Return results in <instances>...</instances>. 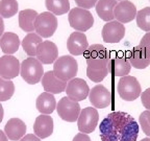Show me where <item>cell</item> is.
<instances>
[{
	"mask_svg": "<svg viewBox=\"0 0 150 141\" xmlns=\"http://www.w3.org/2000/svg\"><path fill=\"white\" fill-rule=\"evenodd\" d=\"M101 141H137L139 125L125 112H112L99 125Z\"/></svg>",
	"mask_w": 150,
	"mask_h": 141,
	"instance_id": "6da1fadb",
	"label": "cell"
},
{
	"mask_svg": "<svg viewBox=\"0 0 150 141\" xmlns=\"http://www.w3.org/2000/svg\"><path fill=\"white\" fill-rule=\"evenodd\" d=\"M87 62V75L94 83H101L108 76V64L110 61L106 48L103 45L93 44L84 52Z\"/></svg>",
	"mask_w": 150,
	"mask_h": 141,
	"instance_id": "7a4b0ae2",
	"label": "cell"
},
{
	"mask_svg": "<svg viewBox=\"0 0 150 141\" xmlns=\"http://www.w3.org/2000/svg\"><path fill=\"white\" fill-rule=\"evenodd\" d=\"M77 61L71 56H63L56 59L53 64V72L56 78L68 83L77 74Z\"/></svg>",
	"mask_w": 150,
	"mask_h": 141,
	"instance_id": "3957f363",
	"label": "cell"
},
{
	"mask_svg": "<svg viewBox=\"0 0 150 141\" xmlns=\"http://www.w3.org/2000/svg\"><path fill=\"white\" fill-rule=\"evenodd\" d=\"M20 75L25 83L29 85H35L40 83L44 75L43 64L37 58H27L21 64Z\"/></svg>",
	"mask_w": 150,
	"mask_h": 141,
	"instance_id": "277c9868",
	"label": "cell"
},
{
	"mask_svg": "<svg viewBox=\"0 0 150 141\" xmlns=\"http://www.w3.org/2000/svg\"><path fill=\"white\" fill-rule=\"evenodd\" d=\"M69 24L76 31L84 33L94 25V17L88 9L74 7L70 9L68 16Z\"/></svg>",
	"mask_w": 150,
	"mask_h": 141,
	"instance_id": "5b68a950",
	"label": "cell"
},
{
	"mask_svg": "<svg viewBox=\"0 0 150 141\" xmlns=\"http://www.w3.org/2000/svg\"><path fill=\"white\" fill-rule=\"evenodd\" d=\"M117 89L120 97L125 101H134L142 93V88L139 80L131 75L122 76L118 82Z\"/></svg>",
	"mask_w": 150,
	"mask_h": 141,
	"instance_id": "8992f818",
	"label": "cell"
},
{
	"mask_svg": "<svg viewBox=\"0 0 150 141\" xmlns=\"http://www.w3.org/2000/svg\"><path fill=\"white\" fill-rule=\"evenodd\" d=\"M56 28H57V19L55 15L50 12H43L38 15L35 23V31L41 38L52 37Z\"/></svg>",
	"mask_w": 150,
	"mask_h": 141,
	"instance_id": "52a82bcc",
	"label": "cell"
},
{
	"mask_svg": "<svg viewBox=\"0 0 150 141\" xmlns=\"http://www.w3.org/2000/svg\"><path fill=\"white\" fill-rule=\"evenodd\" d=\"M56 111L62 119L68 122L76 121L81 112L79 103L77 101H73L68 96L59 99V103L56 105Z\"/></svg>",
	"mask_w": 150,
	"mask_h": 141,
	"instance_id": "ba28073f",
	"label": "cell"
},
{
	"mask_svg": "<svg viewBox=\"0 0 150 141\" xmlns=\"http://www.w3.org/2000/svg\"><path fill=\"white\" fill-rule=\"evenodd\" d=\"M99 114L95 108L88 107L81 110L77 119V127L81 133L90 134L93 133L98 125Z\"/></svg>",
	"mask_w": 150,
	"mask_h": 141,
	"instance_id": "9c48e42d",
	"label": "cell"
},
{
	"mask_svg": "<svg viewBox=\"0 0 150 141\" xmlns=\"http://www.w3.org/2000/svg\"><path fill=\"white\" fill-rule=\"evenodd\" d=\"M67 96L73 101H81L89 96L90 88L87 82L82 78H74L67 83V87L65 90Z\"/></svg>",
	"mask_w": 150,
	"mask_h": 141,
	"instance_id": "30bf717a",
	"label": "cell"
},
{
	"mask_svg": "<svg viewBox=\"0 0 150 141\" xmlns=\"http://www.w3.org/2000/svg\"><path fill=\"white\" fill-rule=\"evenodd\" d=\"M101 35L105 43H110V44L119 43L125 36V26L124 24L120 23L117 20L106 22V24H104L102 28Z\"/></svg>",
	"mask_w": 150,
	"mask_h": 141,
	"instance_id": "8fae6325",
	"label": "cell"
},
{
	"mask_svg": "<svg viewBox=\"0 0 150 141\" xmlns=\"http://www.w3.org/2000/svg\"><path fill=\"white\" fill-rule=\"evenodd\" d=\"M20 62L16 56L4 54L0 58V78L12 80L20 74Z\"/></svg>",
	"mask_w": 150,
	"mask_h": 141,
	"instance_id": "7c38bea8",
	"label": "cell"
},
{
	"mask_svg": "<svg viewBox=\"0 0 150 141\" xmlns=\"http://www.w3.org/2000/svg\"><path fill=\"white\" fill-rule=\"evenodd\" d=\"M89 99L94 108L104 109L110 105L112 96L110 92L103 85H96L92 88V90H90Z\"/></svg>",
	"mask_w": 150,
	"mask_h": 141,
	"instance_id": "4fadbf2b",
	"label": "cell"
},
{
	"mask_svg": "<svg viewBox=\"0 0 150 141\" xmlns=\"http://www.w3.org/2000/svg\"><path fill=\"white\" fill-rule=\"evenodd\" d=\"M137 7L129 0H123L117 3L114 11V16L117 21L124 24L132 21L137 16Z\"/></svg>",
	"mask_w": 150,
	"mask_h": 141,
	"instance_id": "5bb4252c",
	"label": "cell"
},
{
	"mask_svg": "<svg viewBox=\"0 0 150 141\" xmlns=\"http://www.w3.org/2000/svg\"><path fill=\"white\" fill-rule=\"evenodd\" d=\"M35 58L42 64H45V65L54 63L56 61V59L59 58L57 46L51 41H43L38 46Z\"/></svg>",
	"mask_w": 150,
	"mask_h": 141,
	"instance_id": "9a60e30c",
	"label": "cell"
},
{
	"mask_svg": "<svg viewBox=\"0 0 150 141\" xmlns=\"http://www.w3.org/2000/svg\"><path fill=\"white\" fill-rule=\"evenodd\" d=\"M88 47L89 43L84 33L74 31L69 36L67 41V48L72 56H81L86 52Z\"/></svg>",
	"mask_w": 150,
	"mask_h": 141,
	"instance_id": "2e32d148",
	"label": "cell"
},
{
	"mask_svg": "<svg viewBox=\"0 0 150 141\" xmlns=\"http://www.w3.org/2000/svg\"><path fill=\"white\" fill-rule=\"evenodd\" d=\"M41 80H42V86L45 92L51 94L62 93L65 91L67 87V82H64L59 78H56L53 70L47 71L46 73H44Z\"/></svg>",
	"mask_w": 150,
	"mask_h": 141,
	"instance_id": "e0dca14e",
	"label": "cell"
},
{
	"mask_svg": "<svg viewBox=\"0 0 150 141\" xmlns=\"http://www.w3.org/2000/svg\"><path fill=\"white\" fill-rule=\"evenodd\" d=\"M33 132L37 137L40 139H45L53 133V119L51 116L41 114L35 118L33 125Z\"/></svg>",
	"mask_w": 150,
	"mask_h": 141,
	"instance_id": "ac0fdd59",
	"label": "cell"
},
{
	"mask_svg": "<svg viewBox=\"0 0 150 141\" xmlns=\"http://www.w3.org/2000/svg\"><path fill=\"white\" fill-rule=\"evenodd\" d=\"M4 133L9 140H20L25 136L26 125L19 118H11L4 127Z\"/></svg>",
	"mask_w": 150,
	"mask_h": 141,
	"instance_id": "d6986e66",
	"label": "cell"
},
{
	"mask_svg": "<svg viewBox=\"0 0 150 141\" xmlns=\"http://www.w3.org/2000/svg\"><path fill=\"white\" fill-rule=\"evenodd\" d=\"M108 73L115 75V76H126L129 74L131 70V65L128 60L124 56H116L110 59L108 64Z\"/></svg>",
	"mask_w": 150,
	"mask_h": 141,
	"instance_id": "ffe728a7",
	"label": "cell"
},
{
	"mask_svg": "<svg viewBox=\"0 0 150 141\" xmlns=\"http://www.w3.org/2000/svg\"><path fill=\"white\" fill-rule=\"evenodd\" d=\"M128 62L136 69H145L150 65V58L147 56L143 47L140 45L134 47L128 53Z\"/></svg>",
	"mask_w": 150,
	"mask_h": 141,
	"instance_id": "44dd1931",
	"label": "cell"
},
{
	"mask_svg": "<svg viewBox=\"0 0 150 141\" xmlns=\"http://www.w3.org/2000/svg\"><path fill=\"white\" fill-rule=\"evenodd\" d=\"M117 5L116 0H98V2L95 5L96 13L99 18L103 21L110 22L115 19L114 11Z\"/></svg>",
	"mask_w": 150,
	"mask_h": 141,
	"instance_id": "7402d4cb",
	"label": "cell"
},
{
	"mask_svg": "<svg viewBox=\"0 0 150 141\" xmlns=\"http://www.w3.org/2000/svg\"><path fill=\"white\" fill-rule=\"evenodd\" d=\"M20 46V39L19 36L15 33L7 31L0 38V48L5 54H11L18 51Z\"/></svg>",
	"mask_w": 150,
	"mask_h": 141,
	"instance_id": "603a6c76",
	"label": "cell"
},
{
	"mask_svg": "<svg viewBox=\"0 0 150 141\" xmlns=\"http://www.w3.org/2000/svg\"><path fill=\"white\" fill-rule=\"evenodd\" d=\"M38 111L41 114L44 115H49L56 109V101L54 98L53 94L48 93V92H43L37 98L35 103Z\"/></svg>",
	"mask_w": 150,
	"mask_h": 141,
	"instance_id": "cb8c5ba5",
	"label": "cell"
},
{
	"mask_svg": "<svg viewBox=\"0 0 150 141\" xmlns=\"http://www.w3.org/2000/svg\"><path fill=\"white\" fill-rule=\"evenodd\" d=\"M38 13L35 9H23L19 13V26L25 33H33Z\"/></svg>",
	"mask_w": 150,
	"mask_h": 141,
	"instance_id": "d4e9b609",
	"label": "cell"
},
{
	"mask_svg": "<svg viewBox=\"0 0 150 141\" xmlns=\"http://www.w3.org/2000/svg\"><path fill=\"white\" fill-rule=\"evenodd\" d=\"M43 42L42 38L35 33H29L24 37L22 41V47L26 54L31 58H35L37 54V48L38 46Z\"/></svg>",
	"mask_w": 150,
	"mask_h": 141,
	"instance_id": "484cf974",
	"label": "cell"
},
{
	"mask_svg": "<svg viewBox=\"0 0 150 141\" xmlns=\"http://www.w3.org/2000/svg\"><path fill=\"white\" fill-rule=\"evenodd\" d=\"M45 5L48 12L52 13L55 16H61L70 12L69 0H45Z\"/></svg>",
	"mask_w": 150,
	"mask_h": 141,
	"instance_id": "4316f807",
	"label": "cell"
},
{
	"mask_svg": "<svg viewBox=\"0 0 150 141\" xmlns=\"http://www.w3.org/2000/svg\"><path fill=\"white\" fill-rule=\"evenodd\" d=\"M19 3L17 0H0V16L8 19L18 13Z\"/></svg>",
	"mask_w": 150,
	"mask_h": 141,
	"instance_id": "83f0119b",
	"label": "cell"
},
{
	"mask_svg": "<svg viewBox=\"0 0 150 141\" xmlns=\"http://www.w3.org/2000/svg\"><path fill=\"white\" fill-rule=\"evenodd\" d=\"M137 25L142 31L149 33L150 31V6L144 7L137 13L136 16Z\"/></svg>",
	"mask_w": 150,
	"mask_h": 141,
	"instance_id": "f1b7e54d",
	"label": "cell"
},
{
	"mask_svg": "<svg viewBox=\"0 0 150 141\" xmlns=\"http://www.w3.org/2000/svg\"><path fill=\"white\" fill-rule=\"evenodd\" d=\"M15 93V85L11 80L0 78V103L12 98Z\"/></svg>",
	"mask_w": 150,
	"mask_h": 141,
	"instance_id": "f546056e",
	"label": "cell"
},
{
	"mask_svg": "<svg viewBox=\"0 0 150 141\" xmlns=\"http://www.w3.org/2000/svg\"><path fill=\"white\" fill-rule=\"evenodd\" d=\"M139 121H140L142 131H143L148 137H150V111L146 110L141 113Z\"/></svg>",
	"mask_w": 150,
	"mask_h": 141,
	"instance_id": "4dcf8cb0",
	"label": "cell"
},
{
	"mask_svg": "<svg viewBox=\"0 0 150 141\" xmlns=\"http://www.w3.org/2000/svg\"><path fill=\"white\" fill-rule=\"evenodd\" d=\"M77 7H81V9H88L94 7L96 5V3L98 2V0H74Z\"/></svg>",
	"mask_w": 150,
	"mask_h": 141,
	"instance_id": "1f68e13d",
	"label": "cell"
},
{
	"mask_svg": "<svg viewBox=\"0 0 150 141\" xmlns=\"http://www.w3.org/2000/svg\"><path fill=\"white\" fill-rule=\"evenodd\" d=\"M139 45H140L141 47H143L144 50H145L146 53H147V56L150 58V31L149 33H146L145 35L142 37Z\"/></svg>",
	"mask_w": 150,
	"mask_h": 141,
	"instance_id": "d6a6232c",
	"label": "cell"
},
{
	"mask_svg": "<svg viewBox=\"0 0 150 141\" xmlns=\"http://www.w3.org/2000/svg\"><path fill=\"white\" fill-rule=\"evenodd\" d=\"M141 100L143 103L144 108H146L148 111H150V88L146 89L141 95Z\"/></svg>",
	"mask_w": 150,
	"mask_h": 141,
	"instance_id": "836d02e7",
	"label": "cell"
},
{
	"mask_svg": "<svg viewBox=\"0 0 150 141\" xmlns=\"http://www.w3.org/2000/svg\"><path fill=\"white\" fill-rule=\"evenodd\" d=\"M72 141H91V138L89 137L88 134H83V133H78L77 135H75Z\"/></svg>",
	"mask_w": 150,
	"mask_h": 141,
	"instance_id": "e575fe53",
	"label": "cell"
},
{
	"mask_svg": "<svg viewBox=\"0 0 150 141\" xmlns=\"http://www.w3.org/2000/svg\"><path fill=\"white\" fill-rule=\"evenodd\" d=\"M20 141H41V139L33 134H27L20 139Z\"/></svg>",
	"mask_w": 150,
	"mask_h": 141,
	"instance_id": "d590c367",
	"label": "cell"
},
{
	"mask_svg": "<svg viewBox=\"0 0 150 141\" xmlns=\"http://www.w3.org/2000/svg\"><path fill=\"white\" fill-rule=\"evenodd\" d=\"M4 33V22H3V18L0 16V38L2 37Z\"/></svg>",
	"mask_w": 150,
	"mask_h": 141,
	"instance_id": "8d00e7d4",
	"label": "cell"
},
{
	"mask_svg": "<svg viewBox=\"0 0 150 141\" xmlns=\"http://www.w3.org/2000/svg\"><path fill=\"white\" fill-rule=\"evenodd\" d=\"M0 141H8V138L5 135V133L1 131V130H0Z\"/></svg>",
	"mask_w": 150,
	"mask_h": 141,
	"instance_id": "74e56055",
	"label": "cell"
},
{
	"mask_svg": "<svg viewBox=\"0 0 150 141\" xmlns=\"http://www.w3.org/2000/svg\"><path fill=\"white\" fill-rule=\"evenodd\" d=\"M3 115H4V111H3L2 105L0 103V123H1V122H2V120H3Z\"/></svg>",
	"mask_w": 150,
	"mask_h": 141,
	"instance_id": "f35d334b",
	"label": "cell"
},
{
	"mask_svg": "<svg viewBox=\"0 0 150 141\" xmlns=\"http://www.w3.org/2000/svg\"><path fill=\"white\" fill-rule=\"evenodd\" d=\"M141 141H150V137H148V138H144V139H142Z\"/></svg>",
	"mask_w": 150,
	"mask_h": 141,
	"instance_id": "ab89813d",
	"label": "cell"
},
{
	"mask_svg": "<svg viewBox=\"0 0 150 141\" xmlns=\"http://www.w3.org/2000/svg\"><path fill=\"white\" fill-rule=\"evenodd\" d=\"M116 1H123V0H116Z\"/></svg>",
	"mask_w": 150,
	"mask_h": 141,
	"instance_id": "60d3db41",
	"label": "cell"
},
{
	"mask_svg": "<svg viewBox=\"0 0 150 141\" xmlns=\"http://www.w3.org/2000/svg\"><path fill=\"white\" fill-rule=\"evenodd\" d=\"M149 1H150V0H149Z\"/></svg>",
	"mask_w": 150,
	"mask_h": 141,
	"instance_id": "b9f144b4",
	"label": "cell"
}]
</instances>
